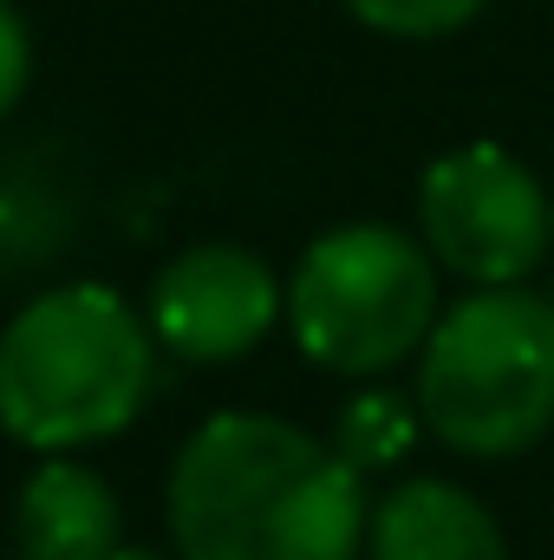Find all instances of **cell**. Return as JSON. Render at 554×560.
Masks as SVG:
<instances>
[{
  "label": "cell",
  "instance_id": "6",
  "mask_svg": "<svg viewBox=\"0 0 554 560\" xmlns=\"http://www.w3.org/2000/svg\"><path fill=\"white\" fill-rule=\"evenodd\" d=\"M280 313H287V293H280L275 268L235 242L183 248L176 261L157 268L150 300H143L157 346L183 365H229L255 352Z\"/></svg>",
  "mask_w": 554,
  "mask_h": 560
},
{
  "label": "cell",
  "instance_id": "1",
  "mask_svg": "<svg viewBox=\"0 0 554 560\" xmlns=\"http://www.w3.org/2000/svg\"><path fill=\"white\" fill-rule=\"evenodd\" d=\"M366 528V476L287 418L222 411L176 450V560H359Z\"/></svg>",
  "mask_w": 554,
  "mask_h": 560
},
{
  "label": "cell",
  "instance_id": "9",
  "mask_svg": "<svg viewBox=\"0 0 554 560\" xmlns=\"http://www.w3.org/2000/svg\"><path fill=\"white\" fill-rule=\"evenodd\" d=\"M417 430H424L417 398H399V392L372 385V392H359V398L339 405V418H333V450H339L359 476H372V469H392V463L412 456Z\"/></svg>",
  "mask_w": 554,
  "mask_h": 560
},
{
  "label": "cell",
  "instance_id": "2",
  "mask_svg": "<svg viewBox=\"0 0 554 560\" xmlns=\"http://www.w3.org/2000/svg\"><path fill=\"white\" fill-rule=\"evenodd\" d=\"M157 332L99 280L26 300L0 332V430L26 450H85L143 411Z\"/></svg>",
  "mask_w": 554,
  "mask_h": 560
},
{
  "label": "cell",
  "instance_id": "13",
  "mask_svg": "<svg viewBox=\"0 0 554 560\" xmlns=\"http://www.w3.org/2000/svg\"><path fill=\"white\" fill-rule=\"evenodd\" d=\"M112 560H170V555H150V548H118Z\"/></svg>",
  "mask_w": 554,
  "mask_h": 560
},
{
  "label": "cell",
  "instance_id": "3",
  "mask_svg": "<svg viewBox=\"0 0 554 560\" xmlns=\"http://www.w3.org/2000/svg\"><path fill=\"white\" fill-rule=\"evenodd\" d=\"M417 411L457 456H522L554 423V300L476 287L443 306L417 359Z\"/></svg>",
  "mask_w": 554,
  "mask_h": 560
},
{
  "label": "cell",
  "instance_id": "11",
  "mask_svg": "<svg viewBox=\"0 0 554 560\" xmlns=\"http://www.w3.org/2000/svg\"><path fill=\"white\" fill-rule=\"evenodd\" d=\"M489 0H346L353 20H366L372 33L392 39H443L457 26H470Z\"/></svg>",
  "mask_w": 554,
  "mask_h": 560
},
{
  "label": "cell",
  "instance_id": "4",
  "mask_svg": "<svg viewBox=\"0 0 554 560\" xmlns=\"http://www.w3.org/2000/svg\"><path fill=\"white\" fill-rule=\"evenodd\" d=\"M437 255L392 222L326 229L287 280L293 346L339 378H379L437 326Z\"/></svg>",
  "mask_w": 554,
  "mask_h": 560
},
{
  "label": "cell",
  "instance_id": "14",
  "mask_svg": "<svg viewBox=\"0 0 554 560\" xmlns=\"http://www.w3.org/2000/svg\"><path fill=\"white\" fill-rule=\"evenodd\" d=\"M13 560H20V555H13Z\"/></svg>",
  "mask_w": 554,
  "mask_h": 560
},
{
  "label": "cell",
  "instance_id": "7",
  "mask_svg": "<svg viewBox=\"0 0 554 560\" xmlns=\"http://www.w3.org/2000/svg\"><path fill=\"white\" fill-rule=\"evenodd\" d=\"M118 495L85 463H39L13 509L20 560H112L118 555Z\"/></svg>",
  "mask_w": 554,
  "mask_h": 560
},
{
  "label": "cell",
  "instance_id": "10",
  "mask_svg": "<svg viewBox=\"0 0 554 560\" xmlns=\"http://www.w3.org/2000/svg\"><path fill=\"white\" fill-rule=\"evenodd\" d=\"M59 242H66V222L46 196H26V189H0V268H46L59 261Z\"/></svg>",
  "mask_w": 554,
  "mask_h": 560
},
{
  "label": "cell",
  "instance_id": "8",
  "mask_svg": "<svg viewBox=\"0 0 554 560\" xmlns=\"http://www.w3.org/2000/svg\"><path fill=\"white\" fill-rule=\"evenodd\" d=\"M366 555L372 560H509V541L496 528V515L437 476L399 482L366 528Z\"/></svg>",
  "mask_w": 554,
  "mask_h": 560
},
{
  "label": "cell",
  "instance_id": "5",
  "mask_svg": "<svg viewBox=\"0 0 554 560\" xmlns=\"http://www.w3.org/2000/svg\"><path fill=\"white\" fill-rule=\"evenodd\" d=\"M417 229L457 280L522 287L554 248V202L503 143H457L417 183Z\"/></svg>",
  "mask_w": 554,
  "mask_h": 560
},
{
  "label": "cell",
  "instance_id": "12",
  "mask_svg": "<svg viewBox=\"0 0 554 560\" xmlns=\"http://www.w3.org/2000/svg\"><path fill=\"white\" fill-rule=\"evenodd\" d=\"M26 79H33V33H26L20 7H13V0H0V118L20 105Z\"/></svg>",
  "mask_w": 554,
  "mask_h": 560
}]
</instances>
